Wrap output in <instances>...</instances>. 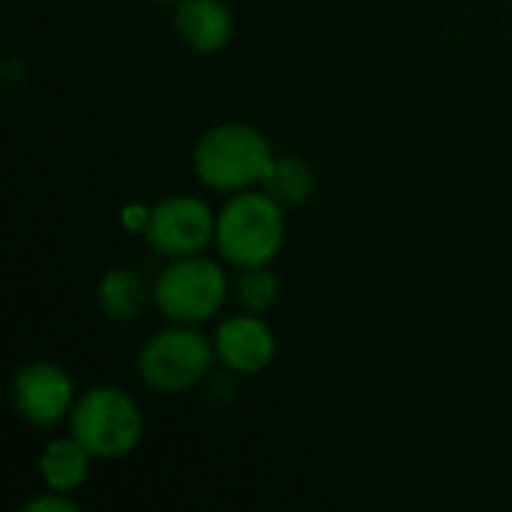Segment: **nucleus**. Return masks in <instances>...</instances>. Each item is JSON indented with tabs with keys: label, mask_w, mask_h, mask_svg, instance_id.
Segmentation results:
<instances>
[{
	"label": "nucleus",
	"mask_w": 512,
	"mask_h": 512,
	"mask_svg": "<svg viewBox=\"0 0 512 512\" xmlns=\"http://www.w3.org/2000/svg\"><path fill=\"white\" fill-rule=\"evenodd\" d=\"M213 360V339L192 324H171L144 342L135 372L156 393H186L210 378Z\"/></svg>",
	"instance_id": "4"
},
{
	"label": "nucleus",
	"mask_w": 512,
	"mask_h": 512,
	"mask_svg": "<svg viewBox=\"0 0 512 512\" xmlns=\"http://www.w3.org/2000/svg\"><path fill=\"white\" fill-rule=\"evenodd\" d=\"M93 459L96 456L75 435L54 438L39 453V480L45 489L72 495L75 489H81L87 483Z\"/></svg>",
	"instance_id": "10"
},
{
	"label": "nucleus",
	"mask_w": 512,
	"mask_h": 512,
	"mask_svg": "<svg viewBox=\"0 0 512 512\" xmlns=\"http://www.w3.org/2000/svg\"><path fill=\"white\" fill-rule=\"evenodd\" d=\"M147 219H150V210L141 207V204H129L120 210V222L129 228V231H144L147 228Z\"/></svg>",
	"instance_id": "15"
},
{
	"label": "nucleus",
	"mask_w": 512,
	"mask_h": 512,
	"mask_svg": "<svg viewBox=\"0 0 512 512\" xmlns=\"http://www.w3.org/2000/svg\"><path fill=\"white\" fill-rule=\"evenodd\" d=\"M144 237L168 261L201 255L216 240V213L198 195H168L150 207Z\"/></svg>",
	"instance_id": "6"
},
{
	"label": "nucleus",
	"mask_w": 512,
	"mask_h": 512,
	"mask_svg": "<svg viewBox=\"0 0 512 512\" xmlns=\"http://www.w3.org/2000/svg\"><path fill=\"white\" fill-rule=\"evenodd\" d=\"M174 30L186 48L198 54H216L231 42L234 15L225 0H177Z\"/></svg>",
	"instance_id": "9"
},
{
	"label": "nucleus",
	"mask_w": 512,
	"mask_h": 512,
	"mask_svg": "<svg viewBox=\"0 0 512 512\" xmlns=\"http://www.w3.org/2000/svg\"><path fill=\"white\" fill-rule=\"evenodd\" d=\"M66 423L69 435H75L96 459H123L144 438V414L138 402L111 384L84 390Z\"/></svg>",
	"instance_id": "3"
},
{
	"label": "nucleus",
	"mask_w": 512,
	"mask_h": 512,
	"mask_svg": "<svg viewBox=\"0 0 512 512\" xmlns=\"http://www.w3.org/2000/svg\"><path fill=\"white\" fill-rule=\"evenodd\" d=\"M213 348L222 369L240 378L261 375L276 360V336L267 327V321L258 318L255 312H243L219 321L213 333Z\"/></svg>",
	"instance_id": "8"
},
{
	"label": "nucleus",
	"mask_w": 512,
	"mask_h": 512,
	"mask_svg": "<svg viewBox=\"0 0 512 512\" xmlns=\"http://www.w3.org/2000/svg\"><path fill=\"white\" fill-rule=\"evenodd\" d=\"M153 294H147V285L144 279L135 273V270H123V267H114L108 270L99 285H96V303H99V312L114 321V324H129L135 321L147 300Z\"/></svg>",
	"instance_id": "11"
},
{
	"label": "nucleus",
	"mask_w": 512,
	"mask_h": 512,
	"mask_svg": "<svg viewBox=\"0 0 512 512\" xmlns=\"http://www.w3.org/2000/svg\"><path fill=\"white\" fill-rule=\"evenodd\" d=\"M9 396L15 414L36 429H51L69 420L78 402L75 381L69 378V372L48 360H33L18 366V372L12 375Z\"/></svg>",
	"instance_id": "7"
},
{
	"label": "nucleus",
	"mask_w": 512,
	"mask_h": 512,
	"mask_svg": "<svg viewBox=\"0 0 512 512\" xmlns=\"http://www.w3.org/2000/svg\"><path fill=\"white\" fill-rule=\"evenodd\" d=\"M228 297L225 270L204 255L171 258L153 282V303L171 324H204L216 318Z\"/></svg>",
	"instance_id": "5"
},
{
	"label": "nucleus",
	"mask_w": 512,
	"mask_h": 512,
	"mask_svg": "<svg viewBox=\"0 0 512 512\" xmlns=\"http://www.w3.org/2000/svg\"><path fill=\"white\" fill-rule=\"evenodd\" d=\"M234 297L246 312H267L276 297H279V279L270 270V264H258V267H240L237 279H234Z\"/></svg>",
	"instance_id": "13"
},
{
	"label": "nucleus",
	"mask_w": 512,
	"mask_h": 512,
	"mask_svg": "<svg viewBox=\"0 0 512 512\" xmlns=\"http://www.w3.org/2000/svg\"><path fill=\"white\" fill-rule=\"evenodd\" d=\"M285 207L264 189L234 192L216 213V249L219 255L240 267L270 264L285 246Z\"/></svg>",
	"instance_id": "1"
},
{
	"label": "nucleus",
	"mask_w": 512,
	"mask_h": 512,
	"mask_svg": "<svg viewBox=\"0 0 512 512\" xmlns=\"http://www.w3.org/2000/svg\"><path fill=\"white\" fill-rule=\"evenodd\" d=\"M156 3H177V0H156Z\"/></svg>",
	"instance_id": "16"
},
{
	"label": "nucleus",
	"mask_w": 512,
	"mask_h": 512,
	"mask_svg": "<svg viewBox=\"0 0 512 512\" xmlns=\"http://www.w3.org/2000/svg\"><path fill=\"white\" fill-rule=\"evenodd\" d=\"M273 156L267 135L252 123H219L198 138L192 168L207 189L234 195L261 183Z\"/></svg>",
	"instance_id": "2"
},
{
	"label": "nucleus",
	"mask_w": 512,
	"mask_h": 512,
	"mask_svg": "<svg viewBox=\"0 0 512 512\" xmlns=\"http://www.w3.org/2000/svg\"><path fill=\"white\" fill-rule=\"evenodd\" d=\"M261 189L276 198L285 210L303 207L315 195V171L300 156H273L261 177Z\"/></svg>",
	"instance_id": "12"
},
{
	"label": "nucleus",
	"mask_w": 512,
	"mask_h": 512,
	"mask_svg": "<svg viewBox=\"0 0 512 512\" xmlns=\"http://www.w3.org/2000/svg\"><path fill=\"white\" fill-rule=\"evenodd\" d=\"M21 510L27 512H78V504L66 495V492H54L48 489L45 495H36L33 501H27Z\"/></svg>",
	"instance_id": "14"
}]
</instances>
